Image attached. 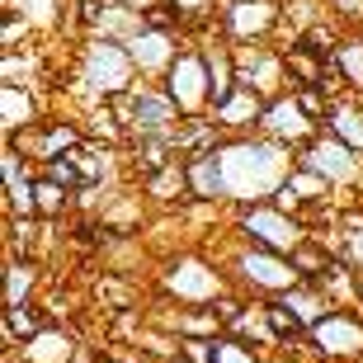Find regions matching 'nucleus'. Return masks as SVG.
<instances>
[{
  "label": "nucleus",
  "instance_id": "nucleus-1",
  "mask_svg": "<svg viewBox=\"0 0 363 363\" xmlns=\"http://www.w3.org/2000/svg\"><path fill=\"white\" fill-rule=\"evenodd\" d=\"M222 175H227V194L236 199H259L274 194L288 170V151L279 142H241V147H222Z\"/></svg>",
  "mask_w": 363,
  "mask_h": 363
},
{
  "label": "nucleus",
  "instance_id": "nucleus-2",
  "mask_svg": "<svg viewBox=\"0 0 363 363\" xmlns=\"http://www.w3.org/2000/svg\"><path fill=\"white\" fill-rule=\"evenodd\" d=\"M133 52H128V43H94L90 52H85V76H90L94 90H123V85L133 81Z\"/></svg>",
  "mask_w": 363,
  "mask_h": 363
},
{
  "label": "nucleus",
  "instance_id": "nucleus-3",
  "mask_svg": "<svg viewBox=\"0 0 363 363\" xmlns=\"http://www.w3.org/2000/svg\"><path fill=\"white\" fill-rule=\"evenodd\" d=\"M245 236L255 245H269V250H293L297 241H302V231H297L293 217H283L279 208H250V213L241 217Z\"/></svg>",
  "mask_w": 363,
  "mask_h": 363
},
{
  "label": "nucleus",
  "instance_id": "nucleus-4",
  "mask_svg": "<svg viewBox=\"0 0 363 363\" xmlns=\"http://www.w3.org/2000/svg\"><path fill=\"white\" fill-rule=\"evenodd\" d=\"M170 94H175L179 108H199L208 94H213V76H208V62L203 57H179L170 67Z\"/></svg>",
  "mask_w": 363,
  "mask_h": 363
},
{
  "label": "nucleus",
  "instance_id": "nucleus-5",
  "mask_svg": "<svg viewBox=\"0 0 363 363\" xmlns=\"http://www.w3.org/2000/svg\"><path fill=\"white\" fill-rule=\"evenodd\" d=\"M241 274L259 288H293L297 283V264H283V250H269V245H259V250H245L241 255Z\"/></svg>",
  "mask_w": 363,
  "mask_h": 363
},
{
  "label": "nucleus",
  "instance_id": "nucleus-6",
  "mask_svg": "<svg viewBox=\"0 0 363 363\" xmlns=\"http://www.w3.org/2000/svg\"><path fill=\"white\" fill-rule=\"evenodd\" d=\"M307 165L316 170V175H325V179H354L359 175V156H354V147L345 142V137L316 142V147L307 151Z\"/></svg>",
  "mask_w": 363,
  "mask_h": 363
},
{
  "label": "nucleus",
  "instance_id": "nucleus-7",
  "mask_svg": "<svg viewBox=\"0 0 363 363\" xmlns=\"http://www.w3.org/2000/svg\"><path fill=\"white\" fill-rule=\"evenodd\" d=\"M179 113L175 94H133L128 104H123V118L133 123V128H142V133H161V128H170Z\"/></svg>",
  "mask_w": 363,
  "mask_h": 363
},
{
  "label": "nucleus",
  "instance_id": "nucleus-8",
  "mask_svg": "<svg viewBox=\"0 0 363 363\" xmlns=\"http://www.w3.org/2000/svg\"><path fill=\"white\" fill-rule=\"evenodd\" d=\"M311 335L325 354H359L363 350V325L350 321V316H321L311 325Z\"/></svg>",
  "mask_w": 363,
  "mask_h": 363
},
{
  "label": "nucleus",
  "instance_id": "nucleus-9",
  "mask_svg": "<svg viewBox=\"0 0 363 363\" xmlns=\"http://www.w3.org/2000/svg\"><path fill=\"white\" fill-rule=\"evenodd\" d=\"M128 52L142 71H156V67H170V33H156V28H142L128 38Z\"/></svg>",
  "mask_w": 363,
  "mask_h": 363
},
{
  "label": "nucleus",
  "instance_id": "nucleus-10",
  "mask_svg": "<svg viewBox=\"0 0 363 363\" xmlns=\"http://www.w3.org/2000/svg\"><path fill=\"white\" fill-rule=\"evenodd\" d=\"M274 24V5L269 0H236L231 5V33L236 38H255Z\"/></svg>",
  "mask_w": 363,
  "mask_h": 363
},
{
  "label": "nucleus",
  "instance_id": "nucleus-11",
  "mask_svg": "<svg viewBox=\"0 0 363 363\" xmlns=\"http://www.w3.org/2000/svg\"><path fill=\"white\" fill-rule=\"evenodd\" d=\"M189 189H194V194H203V199H217V194H227L222 156H199V161H189Z\"/></svg>",
  "mask_w": 363,
  "mask_h": 363
},
{
  "label": "nucleus",
  "instance_id": "nucleus-12",
  "mask_svg": "<svg viewBox=\"0 0 363 363\" xmlns=\"http://www.w3.org/2000/svg\"><path fill=\"white\" fill-rule=\"evenodd\" d=\"M264 128H269L274 137H283V142H293V137L307 133V118H302V108H297L293 99H279V104L264 108Z\"/></svg>",
  "mask_w": 363,
  "mask_h": 363
},
{
  "label": "nucleus",
  "instance_id": "nucleus-13",
  "mask_svg": "<svg viewBox=\"0 0 363 363\" xmlns=\"http://www.w3.org/2000/svg\"><path fill=\"white\" fill-rule=\"evenodd\" d=\"M217 118L222 123H255V118H264V113H259V94L255 90L227 94V99L217 104Z\"/></svg>",
  "mask_w": 363,
  "mask_h": 363
},
{
  "label": "nucleus",
  "instance_id": "nucleus-14",
  "mask_svg": "<svg viewBox=\"0 0 363 363\" xmlns=\"http://www.w3.org/2000/svg\"><path fill=\"white\" fill-rule=\"evenodd\" d=\"M330 128H335L354 151H363V113H354V108H335V113H330Z\"/></svg>",
  "mask_w": 363,
  "mask_h": 363
},
{
  "label": "nucleus",
  "instance_id": "nucleus-15",
  "mask_svg": "<svg viewBox=\"0 0 363 363\" xmlns=\"http://www.w3.org/2000/svg\"><path fill=\"white\" fill-rule=\"evenodd\" d=\"M288 307L302 316V325H316L325 316V311H321V297H316V293H302V288H297V293H288Z\"/></svg>",
  "mask_w": 363,
  "mask_h": 363
},
{
  "label": "nucleus",
  "instance_id": "nucleus-16",
  "mask_svg": "<svg viewBox=\"0 0 363 363\" xmlns=\"http://www.w3.org/2000/svg\"><path fill=\"white\" fill-rule=\"evenodd\" d=\"M288 189H293L297 199H316V194L325 189V175H316V170L307 165V175H293V179H288Z\"/></svg>",
  "mask_w": 363,
  "mask_h": 363
},
{
  "label": "nucleus",
  "instance_id": "nucleus-17",
  "mask_svg": "<svg viewBox=\"0 0 363 363\" xmlns=\"http://www.w3.org/2000/svg\"><path fill=\"white\" fill-rule=\"evenodd\" d=\"M28 283H33V269L28 264H10V307H19L28 297Z\"/></svg>",
  "mask_w": 363,
  "mask_h": 363
},
{
  "label": "nucleus",
  "instance_id": "nucleus-18",
  "mask_svg": "<svg viewBox=\"0 0 363 363\" xmlns=\"http://www.w3.org/2000/svg\"><path fill=\"white\" fill-rule=\"evenodd\" d=\"M170 288H175V293H208V288H213V279L203 283V279H199V269H194V264H184V269L170 279Z\"/></svg>",
  "mask_w": 363,
  "mask_h": 363
},
{
  "label": "nucleus",
  "instance_id": "nucleus-19",
  "mask_svg": "<svg viewBox=\"0 0 363 363\" xmlns=\"http://www.w3.org/2000/svg\"><path fill=\"white\" fill-rule=\"evenodd\" d=\"M208 359H213V363H255V359H250V350H241V345H231V340H217Z\"/></svg>",
  "mask_w": 363,
  "mask_h": 363
},
{
  "label": "nucleus",
  "instance_id": "nucleus-20",
  "mask_svg": "<svg viewBox=\"0 0 363 363\" xmlns=\"http://www.w3.org/2000/svg\"><path fill=\"white\" fill-rule=\"evenodd\" d=\"M269 325L279 335H293V330H302V316L293 307H269Z\"/></svg>",
  "mask_w": 363,
  "mask_h": 363
},
{
  "label": "nucleus",
  "instance_id": "nucleus-21",
  "mask_svg": "<svg viewBox=\"0 0 363 363\" xmlns=\"http://www.w3.org/2000/svg\"><path fill=\"white\" fill-rule=\"evenodd\" d=\"M5 123H10V128H14V123H28V99H24V94H14L10 85H5Z\"/></svg>",
  "mask_w": 363,
  "mask_h": 363
},
{
  "label": "nucleus",
  "instance_id": "nucleus-22",
  "mask_svg": "<svg viewBox=\"0 0 363 363\" xmlns=\"http://www.w3.org/2000/svg\"><path fill=\"white\" fill-rule=\"evenodd\" d=\"M184 184H189V170H161V175L151 179V189H156V194H179Z\"/></svg>",
  "mask_w": 363,
  "mask_h": 363
},
{
  "label": "nucleus",
  "instance_id": "nucleus-23",
  "mask_svg": "<svg viewBox=\"0 0 363 363\" xmlns=\"http://www.w3.org/2000/svg\"><path fill=\"white\" fill-rule=\"evenodd\" d=\"M340 67L350 71V81H354V85H363V48H359V43H350V48L340 52Z\"/></svg>",
  "mask_w": 363,
  "mask_h": 363
},
{
  "label": "nucleus",
  "instance_id": "nucleus-24",
  "mask_svg": "<svg viewBox=\"0 0 363 363\" xmlns=\"http://www.w3.org/2000/svg\"><path fill=\"white\" fill-rule=\"evenodd\" d=\"M48 175H52V179H62V184H81V170H76V165H48Z\"/></svg>",
  "mask_w": 363,
  "mask_h": 363
},
{
  "label": "nucleus",
  "instance_id": "nucleus-25",
  "mask_svg": "<svg viewBox=\"0 0 363 363\" xmlns=\"http://www.w3.org/2000/svg\"><path fill=\"white\" fill-rule=\"evenodd\" d=\"M43 194H38V203L43 208H57V203H62V189H52V184H38Z\"/></svg>",
  "mask_w": 363,
  "mask_h": 363
},
{
  "label": "nucleus",
  "instance_id": "nucleus-26",
  "mask_svg": "<svg viewBox=\"0 0 363 363\" xmlns=\"http://www.w3.org/2000/svg\"><path fill=\"white\" fill-rule=\"evenodd\" d=\"M350 259H354V264H363V227L350 236Z\"/></svg>",
  "mask_w": 363,
  "mask_h": 363
},
{
  "label": "nucleus",
  "instance_id": "nucleus-27",
  "mask_svg": "<svg viewBox=\"0 0 363 363\" xmlns=\"http://www.w3.org/2000/svg\"><path fill=\"white\" fill-rule=\"evenodd\" d=\"M179 10H203V5H208V0H175Z\"/></svg>",
  "mask_w": 363,
  "mask_h": 363
},
{
  "label": "nucleus",
  "instance_id": "nucleus-28",
  "mask_svg": "<svg viewBox=\"0 0 363 363\" xmlns=\"http://www.w3.org/2000/svg\"><path fill=\"white\" fill-rule=\"evenodd\" d=\"M128 10H151V0H123Z\"/></svg>",
  "mask_w": 363,
  "mask_h": 363
},
{
  "label": "nucleus",
  "instance_id": "nucleus-29",
  "mask_svg": "<svg viewBox=\"0 0 363 363\" xmlns=\"http://www.w3.org/2000/svg\"><path fill=\"white\" fill-rule=\"evenodd\" d=\"M340 10H350V14H354V10H363V0H340Z\"/></svg>",
  "mask_w": 363,
  "mask_h": 363
}]
</instances>
